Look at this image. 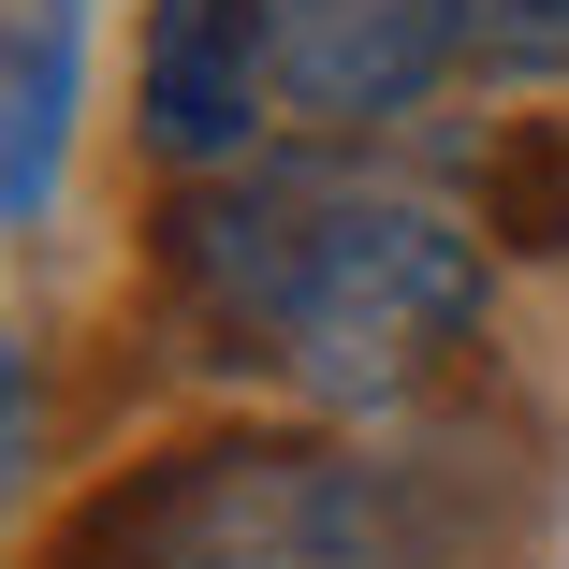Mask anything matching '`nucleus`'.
I'll use <instances>...</instances> for the list:
<instances>
[{
    "label": "nucleus",
    "instance_id": "obj_1",
    "mask_svg": "<svg viewBox=\"0 0 569 569\" xmlns=\"http://www.w3.org/2000/svg\"><path fill=\"white\" fill-rule=\"evenodd\" d=\"M482 336V234H452L409 190H321L278 292V366L321 409H409Z\"/></svg>",
    "mask_w": 569,
    "mask_h": 569
},
{
    "label": "nucleus",
    "instance_id": "obj_2",
    "mask_svg": "<svg viewBox=\"0 0 569 569\" xmlns=\"http://www.w3.org/2000/svg\"><path fill=\"white\" fill-rule=\"evenodd\" d=\"M336 482H351V452L234 423V438H190V452H161V468L102 482L59 526L44 569H321Z\"/></svg>",
    "mask_w": 569,
    "mask_h": 569
},
{
    "label": "nucleus",
    "instance_id": "obj_3",
    "mask_svg": "<svg viewBox=\"0 0 569 569\" xmlns=\"http://www.w3.org/2000/svg\"><path fill=\"white\" fill-rule=\"evenodd\" d=\"M132 118L176 176H249V147L278 118V0H147Z\"/></svg>",
    "mask_w": 569,
    "mask_h": 569
},
{
    "label": "nucleus",
    "instance_id": "obj_4",
    "mask_svg": "<svg viewBox=\"0 0 569 569\" xmlns=\"http://www.w3.org/2000/svg\"><path fill=\"white\" fill-rule=\"evenodd\" d=\"M468 59V0H278V118L380 132Z\"/></svg>",
    "mask_w": 569,
    "mask_h": 569
},
{
    "label": "nucleus",
    "instance_id": "obj_5",
    "mask_svg": "<svg viewBox=\"0 0 569 569\" xmlns=\"http://www.w3.org/2000/svg\"><path fill=\"white\" fill-rule=\"evenodd\" d=\"M307 204L292 176H190L176 219H161V292L219 336V351H263L278 366V292H292V249H307Z\"/></svg>",
    "mask_w": 569,
    "mask_h": 569
},
{
    "label": "nucleus",
    "instance_id": "obj_6",
    "mask_svg": "<svg viewBox=\"0 0 569 569\" xmlns=\"http://www.w3.org/2000/svg\"><path fill=\"white\" fill-rule=\"evenodd\" d=\"M73 59H88V0H0V204L16 219H44V190H59Z\"/></svg>",
    "mask_w": 569,
    "mask_h": 569
},
{
    "label": "nucleus",
    "instance_id": "obj_7",
    "mask_svg": "<svg viewBox=\"0 0 569 569\" xmlns=\"http://www.w3.org/2000/svg\"><path fill=\"white\" fill-rule=\"evenodd\" d=\"M482 234L526 249V263L569 249V132H555V118H511V132L482 147Z\"/></svg>",
    "mask_w": 569,
    "mask_h": 569
},
{
    "label": "nucleus",
    "instance_id": "obj_8",
    "mask_svg": "<svg viewBox=\"0 0 569 569\" xmlns=\"http://www.w3.org/2000/svg\"><path fill=\"white\" fill-rule=\"evenodd\" d=\"M482 73H569V0H468Z\"/></svg>",
    "mask_w": 569,
    "mask_h": 569
},
{
    "label": "nucleus",
    "instance_id": "obj_9",
    "mask_svg": "<svg viewBox=\"0 0 569 569\" xmlns=\"http://www.w3.org/2000/svg\"><path fill=\"white\" fill-rule=\"evenodd\" d=\"M30 452H44V366H30V336H0V511H16Z\"/></svg>",
    "mask_w": 569,
    "mask_h": 569
}]
</instances>
